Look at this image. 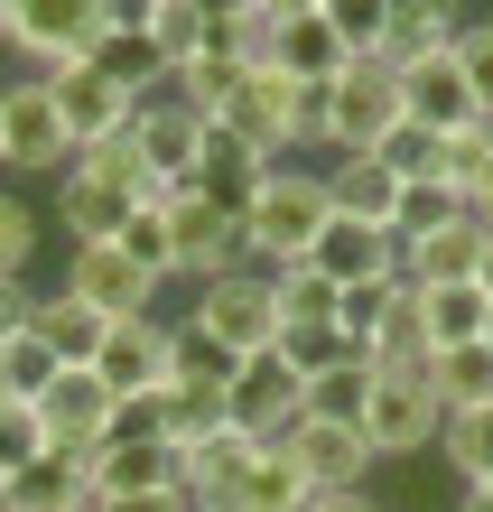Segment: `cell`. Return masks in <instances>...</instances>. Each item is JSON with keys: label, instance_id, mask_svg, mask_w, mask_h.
I'll use <instances>...</instances> for the list:
<instances>
[{"label": "cell", "instance_id": "7bdbcfd3", "mask_svg": "<svg viewBox=\"0 0 493 512\" xmlns=\"http://www.w3.org/2000/svg\"><path fill=\"white\" fill-rule=\"evenodd\" d=\"M373 159L391 168V177H428V168H438V131H419V122H400L382 149H373Z\"/></svg>", "mask_w": 493, "mask_h": 512}, {"label": "cell", "instance_id": "680465c9", "mask_svg": "<svg viewBox=\"0 0 493 512\" xmlns=\"http://www.w3.org/2000/svg\"><path fill=\"white\" fill-rule=\"evenodd\" d=\"M10 512H19V503H10Z\"/></svg>", "mask_w": 493, "mask_h": 512}, {"label": "cell", "instance_id": "30bf717a", "mask_svg": "<svg viewBox=\"0 0 493 512\" xmlns=\"http://www.w3.org/2000/svg\"><path fill=\"white\" fill-rule=\"evenodd\" d=\"M47 94H56V112H66V140H75V159H84V149H112L121 131H131V112H140V94H121V84L94 66V56L56 66V75H47Z\"/></svg>", "mask_w": 493, "mask_h": 512}, {"label": "cell", "instance_id": "5bb4252c", "mask_svg": "<svg viewBox=\"0 0 493 512\" xmlns=\"http://www.w3.org/2000/svg\"><path fill=\"white\" fill-rule=\"evenodd\" d=\"M224 131L252 140L261 159H298V75L252 66V75H242V94L224 103Z\"/></svg>", "mask_w": 493, "mask_h": 512}, {"label": "cell", "instance_id": "ee69618b", "mask_svg": "<svg viewBox=\"0 0 493 512\" xmlns=\"http://www.w3.org/2000/svg\"><path fill=\"white\" fill-rule=\"evenodd\" d=\"M456 66H466L475 103L493 112V19H466V28H456Z\"/></svg>", "mask_w": 493, "mask_h": 512}, {"label": "cell", "instance_id": "1f68e13d", "mask_svg": "<svg viewBox=\"0 0 493 512\" xmlns=\"http://www.w3.org/2000/svg\"><path fill=\"white\" fill-rule=\"evenodd\" d=\"M428 382H438V401L447 410H484L493 401V345H447V354H428Z\"/></svg>", "mask_w": 493, "mask_h": 512}, {"label": "cell", "instance_id": "816d5d0a", "mask_svg": "<svg viewBox=\"0 0 493 512\" xmlns=\"http://www.w3.org/2000/svg\"><path fill=\"white\" fill-rule=\"evenodd\" d=\"M0 512H10V475H0Z\"/></svg>", "mask_w": 493, "mask_h": 512}, {"label": "cell", "instance_id": "d4e9b609", "mask_svg": "<svg viewBox=\"0 0 493 512\" xmlns=\"http://www.w3.org/2000/svg\"><path fill=\"white\" fill-rule=\"evenodd\" d=\"M400 187H410V177H391L382 159H326V196H335V215H354V224H382L391 233Z\"/></svg>", "mask_w": 493, "mask_h": 512}, {"label": "cell", "instance_id": "d6986e66", "mask_svg": "<svg viewBox=\"0 0 493 512\" xmlns=\"http://www.w3.org/2000/svg\"><path fill=\"white\" fill-rule=\"evenodd\" d=\"M289 457L317 475V494H345V485H363V475H373V438L345 429V419H298Z\"/></svg>", "mask_w": 493, "mask_h": 512}, {"label": "cell", "instance_id": "e0dca14e", "mask_svg": "<svg viewBox=\"0 0 493 512\" xmlns=\"http://www.w3.org/2000/svg\"><path fill=\"white\" fill-rule=\"evenodd\" d=\"M94 373L121 391V401H140V391H168V373H177V326H168V317H131V326H112Z\"/></svg>", "mask_w": 493, "mask_h": 512}, {"label": "cell", "instance_id": "f1b7e54d", "mask_svg": "<svg viewBox=\"0 0 493 512\" xmlns=\"http://www.w3.org/2000/svg\"><path fill=\"white\" fill-rule=\"evenodd\" d=\"M270 66H280V75H298V84H335V75L354 66V47L335 38V28H326L317 10H307V19H289V28H280V47H270Z\"/></svg>", "mask_w": 493, "mask_h": 512}, {"label": "cell", "instance_id": "8992f818", "mask_svg": "<svg viewBox=\"0 0 493 512\" xmlns=\"http://www.w3.org/2000/svg\"><path fill=\"white\" fill-rule=\"evenodd\" d=\"M94 38H103V0H10V28H0V47L28 75H56L75 56H94Z\"/></svg>", "mask_w": 493, "mask_h": 512}, {"label": "cell", "instance_id": "52a82bcc", "mask_svg": "<svg viewBox=\"0 0 493 512\" xmlns=\"http://www.w3.org/2000/svg\"><path fill=\"white\" fill-rule=\"evenodd\" d=\"M438 429H447V401L428 382V364H391L373 382V410H363L373 457H419V447H438Z\"/></svg>", "mask_w": 493, "mask_h": 512}, {"label": "cell", "instance_id": "ba28073f", "mask_svg": "<svg viewBox=\"0 0 493 512\" xmlns=\"http://www.w3.org/2000/svg\"><path fill=\"white\" fill-rule=\"evenodd\" d=\"M187 326H196V336H214V345H233V354L280 345V298H270V270H224V280H205L196 308H187Z\"/></svg>", "mask_w": 493, "mask_h": 512}, {"label": "cell", "instance_id": "6f0895ef", "mask_svg": "<svg viewBox=\"0 0 493 512\" xmlns=\"http://www.w3.org/2000/svg\"><path fill=\"white\" fill-rule=\"evenodd\" d=\"M94 512H103V503H94Z\"/></svg>", "mask_w": 493, "mask_h": 512}, {"label": "cell", "instance_id": "d590c367", "mask_svg": "<svg viewBox=\"0 0 493 512\" xmlns=\"http://www.w3.org/2000/svg\"><path fill=\"white\" fill-rule=\"evenodd\" d=\"M149 38H159V56H168V66H187V56H205L214 38H224V28H214L196 0H159V10H149Z\"/></svg>", "mask_w": 493, "mask_h": 512}, {"label": "cell", "instance_id": "60d3db41", "mask_svg": "<svg viewBox=\"0 0 493 512\" xmlns=\"http://www.w3.org/2000/svg\"><path fill=\"white\" fill-rule=\"evenodd\" d=\"M121 252H131L149 280H177V243H168V215H131L121 224Z\"/></svg>", "mask_w": 493, "mask_h": 512}, {"label": "cell", "instance_id": "3957f363", "mask_svg": "<svg viewBox=\"0 0 493 512\" xmlns=\"http://www.w3.org/2000/svg\"><path fill=\"white\" fill-rule=\"evenodd\" d=\"M400 122H410V103H400V75L382 56H354V66L326 84V149L335 159H373Z\"/></svg>", "mask_w": 493, "mask_h": 512}, {"label": "cell", "instance_id": "f907efd6", "mask_svg": "<svg viewBox=\"0 0 493 512\" xmlns=\"http://www.w3.org/2000/svg\"><path fill=\"white\" fill-rule=\"evenodd\" d=\"M456 512H493V494H466V503H456Z\"/></svg>", "mask_w": 493, "mask_h": 512}, {"label": "cell", "instance_id": "ac0fdd59", "mask_svg": "<svg viewBox=\"0 0 493 512\" xmlns=\"http://www.w3.org/2000/svg\"><path fill=\"white\" fill-rule=\"evenodd\" d=\"M326 270L335 289H363V280H400V243L382 224H354V215H326V233H317V252H307Z\"/></svg>", "mask_w": 493, "mask_h": 512}, {"label": "cell", "instance_id": "836d02e7", "mask_svg": "<svg viewBox=\"0 0 493 512\" xmlns=\"http://www.w3.org/2000/svg\"><path fill=\"white\" fill-rule=\"evenodd\" d=\"M363 354H373L382 373H391V364H428V308H419V289H410V280H400L391 317L373 326V345H363Z\"/></svg>", "mask_w": 493, "mask_h": 512}, {"label": "cell", "instance_id": "5b68a950", "mask_svg": "<svg viewBox=\"0 0 493 512\" xmlns=\"http://www.w3.org/2000/svg\"><path fill=\"white\" fill-rule=\"evenodd\" d=\"M0 168L10 177H66L75 168V140H66V112H56L47 75H10V103H0Z\"/></svg>", "mask_w": 493, "mask_h": 512}, {"label": "cell", "instance_id": "b9f144b4", "mask_svg": "<svg viewBox=\"0 0 493 512\" xmlns=\"http://www.w3.org/2000/svg\"><path fill=\"white\" fill-rule=\"evenodd\" d=\"M0 373H10V391H19V401H38V391H47L56 373H66V364H56V354H47L38 336H19V345H0Z\"/></svg>", "mask_w": 493, "mask_h": 512}, {"label": "cell", "instance_id": "8fae6325", "mask_svg": "<svg viewBox=\"0 0 493 512\" xmlns=\"http://www.w3.org/2000/svg\"><path fill=\"white\" fill-rule=\"evenodd\" d=\"M112 410L121 391L94 373V364H66L47 391H38V419H47V447H66V457H94V447L112 438Z\"/></svg>", "mask_w": 493, "mask_h": 512}, {"label": "cell", "instance_id": "c3c4849f", "mask_svg": "<svg viewBox=\"0 0 493 512\" xmlns=\"http://www.w3.org/2000/svg\"><path fill=\"white\" fill-rule=\"evenodd\" d=\"M466 215H475V224H484V233H493V168H484V187H475V196H466Z\"/></svg>", "mask_w": 493, "mask_h": 512}, {"label": "cell", "instance_id": "44dd1931", "mask_svg": "<svg viewBox=\"0 0 493 512\" xmlns=\"http://www.w3.org/2000/svg\"><path fill=\"white\" fill-rule=\"evenodd\" d=\"M28 336H38V345L56 354V364H103V336H112V317H103V308H84L75 289H56V298H38Z\"/></svg>", "mask_w": 493, "mask_h": 512}, {"label": "cell", "instance_id": "9c48e42d", "mask_svg": "<svg viewBox=\"0 0 493 512\" xmlns=\"http://www.w3.org/2000/svg\"><path fill=\"white\" fill-rule=\"evenodd\" d=\"M168 243H177V280H224V270H252V252H242V215L233 205H214V196H177L168 205Z\"/></svg>", "mask_w": 493, "mask_h": 512}, {"label": "cell", "instance_id": "484cf974", "mask_svg": "<svg viewBox=\"0 0 493 512\" xmlns=\"http://www.w3.org/2000/svg\"><path fill=\"white\" fill-rule=\"evenodd\" d=\"M10 503H19V512H94V485H84V457H66V447L28 457V466L10 475Z\"/></svg>", "mask_w": 493, "mask_h": 512}, {"label": "cell", "instance_id": "7402d4cb", "mask_svg": "<svg viewBox=\"0 0 493 512\" xmlns=\"http://www.w3.org/2000/svg\"><path fill=\"white\" fill-rule=\"evenodd\" d=\"M373 382H382V364H373L363 345H345L335 364L307 373V419H345V429H363V410H373Z\"/></svg>", "mask_w": 493, "mask_h": 512}, {"label": "cell", "instance_id": "f6af8a7d", "mask_svg": "<svg viewBox=\"0 0 493 512\" xmlns=\"http://www.w3.org/2000/svg\"><path fill=\"white\" fill-rule=\"evenodd\" d=\"M103 512H196V494L187 485H149V494H112Z\"/></svg>", "mask_w": 493, "mask_h": 512}, {"label": "cell", "instance_id": "e575fe53", "mask_svg": "<svg viewBox=\"0 0 493 512\" xmlns=\"http://www.w3.org/2000/svg\"><path fill=\"white\" fill-rule=\"evenodd\" d=\"M456 215H466V196H456V187L410 177V187H400V215H391V243H428V233H447Z\"/></svg>", "mask_w": 493, "mask_h": 512}, {"label": "cell", "instance_id": "681fc988", "mask_svg": "<svg viewBox=\"0 0 493 512\" xmlns=\"http://www.w3.org/2000/svg\"><path fill=\"white\" fill-rule=\"evenodd\" d=\"M475 280H484V298H493V233H484V261H475Z\"/></svg>", "mask_w": 493, "mask_h": 512}, {"label": "cell", "instance_id": "4dcf8cb0", "mask_svg": "<svg viewBox=\"0 0 493 512\" xmlns=\"http://www.w3.org/2000/svg\"><path fill=\"white\" fill-rule=\"evenodd\" d=\"M438 457H447V475L456 485H493V401L484 410H447V429H438Z\"/></svg>", "mask_w": 493, "mask_h": 512}, {"label": "cell", "instance_id": "db71d44e", "mask_svg": "<svg viewBox=\"0 0 493 512\" xmlns=\"http://www.w3.org/2000/svg\"><path fill=\"white\" fill-rule=\"evenodd\" d=\"M0 103H10V84H0Z\"/></svg>", "mask_w": 493, "mask_h": 512}, {"label": "cell", "instance_id": "6da1fadb", "mask_svg": "<svg viewBox=\"0 0 493 512\" xmlns=\"http://www.w3.org/2000/svg\"><path fill=\"white\" fill-rule=\"evenodd\" d=\"M326 215H335L326 168L280 159V168L252 187V205H242V252H252V270H289V261H307V252H317V233H326Z\"/></svg>", "mask_w": 493, "mask_h": 512}, {"label": "cell", "instance_id": "ab89813d", "mask_svg": "<svg viewBox=\"0 0 493 512\" xmlns=\"http://www.w3.org/2000/svg\"><path fill=\"white\" fill-rule=\"evenodd\" d=\"M391 298H400V280H363V289H345V308H335V336H345V345H373V326L391 317Z\"/></svg>", "mask_w": 493, "mask_h": 512}, {"label": "cell", "instance_id": "83f0119b", "mask_svg": "<svg viewBox=\"0 0 493 512\" xmlns=\"http://www.w3.org/2000/svg\"><path fill=\"white\" fill-rule=\"evenodd\" d=\"M242 75H252V66H242V56H233L224 38H214L205 56H187V66L168 75V103H187L196 122H224V103L242 94Z\"/></svg>", "mask_w": 493, "mask_h": 512}, {"label": "cell", "instance_id": "f5cc1de1", "mask_svg": "<svg viewBox=\"0 0 493 512\" xmlns=\"http://www.w3.org/2000/svg\"><path fill=\"white\" fill-rule=\"evenodd\" d=\"M484 345H493V317H484Z\"/></svg>", "mask_w": 493, "mask_h": 512}, {"label": "cell", "instance_id": "4fadbf2b", "mask_svg": "<svg viewBox=\"0 0 493 512\" xmlns=\"http://www.w3.org/2000/svg\"><path fill=\"white\" fill-rule=\"evenodd\" d=\"M205 131H214V122H196L187 103H168V94H159V103H140V112H131V131H121L112 149H121V159H131L140 177H177V187H187V177H196Z\"/></svg>", "mask_w": 493, "mask_h": 512}, {"label": "cell", "instance_id": "603a6c76", "mask_svg": "<svg viewBox=\"0 0 493 512\" xmlns=\"http://www.w3.org/2000/svg\"><path fill=\"white\" fill-rule=\"evenodd\" d=\"M270 298H280V336H335V308H345V289H335L317 261L270 270Z\"/></svg>", "mask_w": 493, "mask_h": 512}, {"label": "cell", "instance_id": "cb8c5ba5", "mask_svg": "<svg viewBox=\"0 0 493 512\" xmlns=\"http://www.w3.org/2000/svg\"><path fill=\"white\" fill-rule=\"evenodd\" d=\"M475 261H484V224H475V215H456L447 233H428V243H400V280H410V289L475 280Z\"/></svg>", "mask_w": 493, "mask_h": 512}, {"label": "cell", "instance_id": "9f6ffc18", "mask_svg": "<svg viewBox=\"0 0 493 512\" xmlns=\"http://www.w3.org/2000/svg\"><path fill=\"white\" fill-rule=\"evenodd\" d=\"M475 494H493V485H475Z\"/></svg>", "mask_w": 493, "mask_h": 512}, {"label": "cell", "instance_id": "74e56055", "mask_svg": "<svg viewBox=\"0 0 493 512\" xmlns=\"http://www.w3.org/2000/svg\"><path fill=\"white\" fill-rule=\"evenodd\" d=\"M28 457H47V419H38V401L0 391V475H19Z\"/></svg>", "mask_w": 493, "mask_h": 512}, {"label": "cell", "instance_id": "bcb514c9", "mask_svg": "<svg viewBox=\"0 0 493 512\" xmlns=\"http://www.w3.org/2000/svg\"><path fill=\"white\" fill-rule=\"evenodd\" d=\"M28 317H38L28 280H0V345H19V336H28Z\"/></svg>", "mask_w": 493, "mask_h": 512}, {"label": "cell", "instance_id": "4316f807", "mask_svg": "<svg viewBox=\"0 0 493 512\" xmlns=\"http://www.w3.org/2000/svg\"><path fill=\"white\" fill-rule=\"evenodd\" d=\"M94 66L121 84V94H140V103H159V94H168V75H177L149 28H103V38H94Z\"/></svg>", "mask_w": 493, "mask_h": 512}, {"label": "cell", "instance_id": "7dc6e473", "mask_svg": "<svg viewBox=\"0 0 493 512\" xmlns=\"http://www.w3.org/2000/svg\"><path fill=\"white\" fill-rule=\"evenodd\" d=\"M307 512H382L373 494H363V485H345V494H317V503H307Z\"/></svg>", "mask_w": 493, "mask_h": 512}, {"label": "cell", "instance_id": "d6a6232c", "mask_svg": "<svg viewBox=\"0 0 493 512\" xmlns=\"http://www.w3.org/2000/svg\"><path fill=\"white\" fill-rule=\"evenodd\" d=\"M233 373H242V354L196 336V326L177 317V373H168V391H224V401H233Z\"/></svg>", "mask_w": 493, "mask_h": 512}, {"label": "cell", "instance_id": "f546056e", "mask_svg": "<svg viewBox=\"0 0 493 512\" xmlns=\"http://www.w3.org/2000/svg\"><path fill=\"white\" fill-rule=\"evenodd\" d=\"M419 308H428V354H447V345L484 336L493 298H484V280H438V289H419Z\"/></svg>", "mask_w": 493, "mask_h": 512}, {"label": "cell", "instance_id": "ffe728a7", "mask_svg": "<svg viewBox=\"0 0 493 512\" xmlns=\"http://www.w3.org/2000/svg\"><path fill=\"white\" fill-rule=\"evenodd\" d=\"M270 168H280V159H261L252 140H233L224 122H214V131H205V149H196V177H187V187H196V196H214V205H233V215H242V205H252V187H261Z\"/></svg>", "mask_w": 493, "mask_h": 512}, {"label": "cell", "instance_id": "11a10c76", "mask_svg": "<svg viewBox=\"0 0 493 512\" xmlns=\"http://www.w3.org/2000/svg\"><path fill=\"white\" fill-rule=\"evenodd\" d=\"M0 391H10V373H0Z\"/></svg>", "mask_w": 493, "mask_h": 512}, {"label": "cell", "instance_id": "7c38bea8", "mask_svg": "<svg viewBox=\"0 0 493 512\" xmlns=\"http://www.w3.org/2000/svg\"><path fill=\"white\" fill-rule=\"evenodd\" d=\"M66 289L84 298V308H103L112 326H131V317H159V289L168 280H149L121 243H84V252H66Z\"/></svg>", "mask_w": 493, "mask_h": 512}, {"label": "cell", "instance_id": "9a60e30c", "mask_svg": "<svg viewBox=\"0 0 493 512\" xmlns=\"http://www.w3.org/2000/svg\"><path fill=\"white\" fill-rule=\"evenodd\" d=\"M400 103H410V122H419V131H438V140H447V131H466V122H484L475 84H466V66H456V38L400 66Z\"/></svg>", "mask_w": 493, "mask_h": 512}, {"label": "cell", "instance_id": "f35d334b", "mask_svg": "<svg viewBox=\"0 0 493 512\" xmlns=\"http://www.w3.org/2000/svg\"><path fill=\"white\" fill-rule=\"evenodd\" d=\"M28 261H38V215H28V196L0 187V280H28Z\"/></svg>", "mask_w": 493, "mask_h": 512}, {"label": "cell", "instance_id": "2e32d148", "mask_svg": "<svg viewBox=\"0 0 493 512\" xmlns=\"http://www.w3.org/2000/svg\"><path fill=\"white\" fill-rule=\"evenodd\" d=\"M84 485H94V503L149 494V485H187V447H177V438H131V429H112L94 457H84Z\"/></svg>", "mask_w": 493, "mask_h": 512}, {"label": "cell", "instance_id": "8d00e7d4", "mask_svg": "<svg viewBox=\"0 0 493 512\" xmlns=\"http://www.w3.org/2000/svg\"><path fill=\"white\" fill-rule=\"evenodd\" d=\"M317 19H326L354 56H382V47H391V0H317Z\"/></svg>", "mask_w": 493, "mask_h": 512}, {"label": "cell", "instance_id": "277c9868", "mask_svg": "<svg viewBox=\"0 0 493 512\" xmlns=\"http://www.w3.org/2000/svg\"><path fill=\"white\" fill-rule=\"evenodd\" d=\"M298 419H307V373L289 364V345L242 354V373H233V429L252 447H289Z\"/></svg>", "mask_w": 493, "mask_h": 512}, {"label": "cell", "instance_id": "7a4b0ae2", "mask_svg": "<svg viewBox=\"0 0 493 512\" xmlns=\"http://www.w3.org/2000/svg\"><path fill=\"white\" fill-rule=\"evenodd\" d=\"M140 215V168L121 149H84V159L56 177V224H66V252L84 243H121V224Z\"/></svg>", "mask_w": 493, "mask_h": 512}]
</instances>
